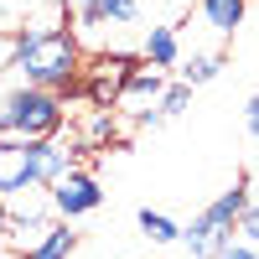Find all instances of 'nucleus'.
<instances>
[{"mask_svg": "<svg viewBox=\"0 0 259 259\" xmlns=\"http://www.w3.org/2000/svg\"><path fill=\"white\" fill-rule=\"evenodd\" d=\"M0 244H6V197H0Z\"/></svg>", "mask_w": 259, "mask_h": 259, "instance_id": "20", "label": "nucleus"}, {"mask_svg": "<svg viewBox=\"0 0 259 259\" xmlns=\"http://www.w3.org/2000/svg\"><path fill=\"white\" fill-rule=\"evenodd\" d=\"M0 259H16V254H11V249H6V244H0Z\"/></svg>", "mask_w": 259, "mask_h": 259, "instance_id": "23", "label": "nucleus"}, {"mask_svg": "<svg viewBox=\"0 0 259 259\" xmlns=\"http://www.w3.org/2000/svg\"><path fill=\"white\" fill-rule=\"evenodd\" d=\"M212 259H259V249H254V244H244L239 233H233V239H228L218 254H212Z\"/></svg>", "mask_w": 259, "mask_h": 259, "instance_id": "17", "label": "nucleus"}, {"mask_svg": "<svg viewBox=\"0 0 259 259\" xmlns=\"http://www.w3.org/2000/svg\"><path fill=\"white\" fill-rule=\"evenodd\" d=\"M130 68H135L130 57H99L94 68H89V78H83V99H89L94 109H114L124 78H130Z\"/></svg>", "mask_w": 259, "mask_h": 259, "instance_id": "6", "label": "nucleus"}, {"mask_svg": "<svg viewBox=\"0 0 259 259\" xmlns=\"http://www.w3.org/2000/svg\"><path fill=\"white\" fill-rule=\"evenodd\" d=\"M73 161L68 145H57V135L47 140H16L0 135V197H16V192H47Z\"/></svg>", "mask_w": 259, "mask_h": 259, "instance_id": "2", "label": "nucleus"}, {"mask_svg": "<svg viewBox=\"0 0 259 259\" xmlns=\"http://www.w3.org/2000/svg\"><path fill=\"white\" fill-rule=\"evenodd\" d=\"M233 233H239L244 244L259 249V202H244V212H239V223H233Z\"/></svg>", "mask_w": 259, "mask_h": 259, "instance_id": "16", "label": "nucleus"}, {"mask_svg": "<svg viewBox=\"0 0 259 259\" xmlns=\"http://www.w3.org/2000/svg\"><path fill=\"white\" fill-rule=\"evenodd\" d=\"M135 223H140V233H145L150 244H177V239H182V223L166 218V212H156V207H140Z\"/></svg>", "mask_w": 259, "mask_h": 259, "instance_id": "14", "label": "nucleus"}, {"mask_svg": "<svg viewBox=\"0 0 259 259\" xmlns=\"http://www.w3.org/2000/svg\"><path fill=\"white\" fill-rule=\"evenodd\" d=\"M197 11H202V21L218 36H233L244 26V11H249V0H197Z\"/></svg>", "mask_w": 259, "mask_h": 259, "instance_id": "10", "label": "nucleus"}, {"mask_svg": "<svg viewBox=\"0 0 259 259\" xmlns=\"http://www.w3.org/2000/svg\"><path fill=\"white\" fill-rule=\"evenodd\" d=\"M73 249H78V233L68 228V218H57V223L47 228V239H41L31 254H21V259H68Z\"/></svg>", "mask_w": 259, "mask_h": 259, "instance_id": "12", "label": "nucleus"}, {"mask_svg": "<svg viewBox=\"0 0 259 259\" xmlns=\"http://www.w3.org/2000/svg\"><path fill=\"white\" fill-rule=\"evenodd\" d=\"M62 6H73V11H78V6H89V0H62Z\"/></svg>", "mask_w": 259, "mask_h": 259, "instance_id": "22", "label": "nucleus"}, {"mask_svg": "<svg viewBox=\"0 0 259 259\" xmlns=\"http://www.w3.org/2000/svg\"><path fill=\"white\" fill-rule=\"evenodd\" d=\"M6 68L21 83H36V89H52V94H68L73 83L83 78V52H78V36L52 26V21H31L21 26L6 47Z\"/></svg>", "mask_w": 259, "mask_h": 259, "instance_id": "1", "label": "nucleus"}, {"mask_svg": "<svg viewBox=\"0 0 259 259\" xmlns=\"http://www.w3.org/2000/svg\"><path fill=\"white\" fill-rule=\"evenodd\" d=\"M140 57L150 62V68H177V57H182V41H177V26H166V21H161V26H150L145 31V41H140Z\"/></svg>", "mask_w": 259, "mask_h": 259, "instance_id": "9", "label": "nucleus"}, {"mask_svg": "<svg viewBox=\"0 0 259 259\" xmlns=\"http://www.w3.org/2000/svg\"><path fill=\"white\" fill-rule=\"evenodd\" d=\"M244 124H249V135H259V94L244 104Z\"/></svg>", "mask_w": 259, "mask_h": 259, "instance_id": "19", "label": "nucleus"}, {"mask_svg": "<svg viewBox=\"0 0 259 259\" xmlns=\"http://www.w3.org/2000/svg\"><path fill=\"white\" fill-rule=\"evenodd\" d=\"M78 31L99 36L104 26H135L140 21V0H89V6H78Z\"/></svg>", "mask_w": 259, "mask_h": 259, "instance_id": "7", "label": "nucleus"}, {"mask_svg": "<svg viewBox=\"0 0 259 259\" xmlns=\"http://www.w3.org/2000/svg\"><path fill=\"white\" fill-rule=\"evenodd\" d=\"M130 119H135V130H161L166 114L156 109V104H145V109H130Z\"/></svg>", "mask_w": 259, "mask_h": 259, "instance_id": "18", "label": "nucleus"}, {"mask_svg": "<svg viewBox=\"0 0 259 259\" xmlns=\"http://www.w3.org/2000/svg\"><path fill=\"white\" fill-rule=\"evenodd\" d=\"M6 47H11V36H6V31H0V68H6Z\"/></svg>", "mask_w": 259, "mask_h": 259, "instance_id": "21", "label": "nucleus"}, {"mask_svg": "<svg viewBox=\"0 0 259 259\" xmlns=\"http://www.w3.org/2000/svg\"><path fill=\"white\" fill-rule=\"evenodd\" d=\"M187 104H192V83H182V78H177V83H166V89H161V99H156V109H161L166 119H177V114L187 109Z\"/></svg>", "mask_w": 259, "mask_h": 259, "instance_id": "15", "label": "nucleus"}, {"mask_svg": "<svg viewBox=\"0 0 259 259\" xmlns=\"http://www.w3.org/2000/svg\"><path fill=\"white\" fill-rule=\"evenodd\" d=\"M78 140L89 145V150L114 145V140H119V114H114V109H89V114H83V124H78Z\"/></svg>", "mask_w": 259, "mask_h": 259, "instance_id": "11", "label": "nucleus"}, {"mask_svg": "<svg viewBox=\"0 0 259 259\" xmlns=\"http://www.w3.org/2000/svg\"><path fill=\"white\" fill-rule=\"evenodd\" d=\"M68 119V104L52 89H36V83H16V89L0 94V135L16 140H47L62 130Z\"/></svg>", "mask_w": 259, "mask_h": 259, "instance_id": "3", "label": "nucleus"}, {"mask_svg": "<svg viewBox=\"0 0 259 259\" xmlns=\"http://www.w3.org/2000/svg\"><path fill=\"white\" fill-rule=\"evenodd\" d=\"M47 197H52V212L57 218H89V212H99L104 207V187H99V177L94 171H83V166H68L62 177L47 187Z\"/></svg>", "mask_w": 259, "mask_h": 259, "instance_id": "5", "label": "nucleus"}, {"mask_svg": "<svg viewBox=\"0 0 259 259\" xmlns=\"http://www.w3.org/2000/svg\"><path fill=\"white\" fill-rule=\"evenodd\" d=\"M182 62V83H192V89H202V83H212V78H218L223 73V57L218 52H192V57H177Z\"/></svg>", "mask_w": 259, "mask_h": 259, "instance_id": "13", "label": "nucleus"}, {"mask_svg": "<svg viewBox=\"0 0 259 259\" xmlns=\"http://www.w3.org/2000/svg\"><path fill=\"white\" fill-rule=\"evenodd\" d=\"M166 83H171V78H166L161 68H150V62H145V68H130L124 89H119V104H124V109H145V104H156V99H161Z\"/></svg>", "mask_w": 259, "mask_h": 259, "instance_id": "8", "label": "nucleus"}, {"mask_svg": "<svg viewBox=\"0 0 259 259\" xmlns=\"http://www.w3.org/2000/svg\"><path fill=\"white\" fill-rule=\"evenodd\" d=\"M244 202H249V177H233V187L223 192V197H218V202H207L197 218L182 228L187 254H192V259H212V254H218V249L233 239V223H239Z\"/></svg>", "mask_w": 259, "mask_h": 259, "instance_id": "4", "label": "nucleus"}]
</instances>
